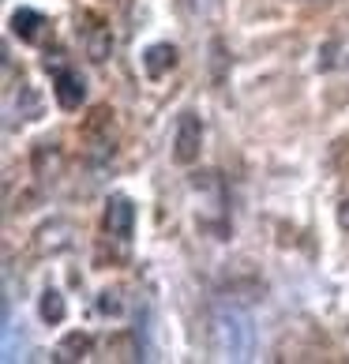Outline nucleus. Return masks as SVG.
<instances>
[{"label": "nucleus", "instance_id": "nucleus-1", "mask_svg": "<svg viewBox=\"0 0 349 364\" xmlns=\"http://www.w3.org/2000/svg\"><path fill=\"white\" fill-rule=\"evenodd\" d=\"M210 353L218 360H252L256 353V327L233 304H218L210 312Z\"/></svg>", "mask_w": 349, "mask_h": 364}, {"label": "nucleus", "instance_id": "nucleus-2", "mask_svg": "<svg viewBox=\"0 0 349 364\" xmlns=\"http://www.w3.org/2000/svg\"><path fill=\"white\" fill-rule=\"evenodd\" d=\"M199 151H203V120L195 113H181L177 132H173V161L192 166V161H199Z\"/></svg>", "mask_w": 349, "mask_h": 364}, {"label": "nucleus", "instance_id": "nucleus-3", "mask_svg": "<svg viewBox=\"0 0 349 364\" xmlns=\"http://www.w3.org/2000/svg\"><path fill=\"white\" fill-rule=\"evenodd\" d=\"M131 225H136V207H131V199L113 196L109 203H105V233L117 237V240H128Z\"/></svg>", "mask_w": 349, "mask_h": 364}, {"label": "nucleus", "instance_id": "nucleus-4", "mask_svg": "<svg viewBox=\"0 0 349 364\" xmlns=\"http://www.w3.org/2000/svg\"><path fill=\"white\" fill-rule=\"evenodd\" d=\"M72 222H64V218H57V222H45L42 229L34 233V248L38 252H49V255H57V252H64V248H72Z\"/></svg>", "mask_w": 349, "mask_h": 364}, {"label": "nucleus", "instance_id": "nucleus-5", "mask_svg": "<svg viewBox=\"0 0 349 364\" xmlns=\"http://www.w3.org/2000/svg\"><path fill=\"white\" fill-rule=\"evenodd\" d=\"M53 94H57V105L60 109H79V105H83V98H87V87H83V79H79L75 72H68V68H60L57 75H53Z\"/></svg>", "mask_w": 349, "mask_h": 364}, {"label": "nucleus", "instance_id": "nucleus-6", "mask_svg": "<svg viewBox=\"0 0 349 364\" xmlns=\"http://www.w3.org/2000/svg\"><path fill=\"white\" fill-rule=\"evenodd\" d=\"M83 49H87V57L94 64H105L109 60V53H113V34H109V26L94 19L87 31H83Z\"/></svg>", "mask_w": 349, "mask_h": 364}, {"label": "nucleus", "instance_id": "nucleus-7", "mask_svg": "<svg viewBox=\"0 0 349 364\" xmlns=\"http://www.w3.org/2000/svg\"><path fill=\"white\" fill-rule=\"evenodd\" d=\"M173 64H177V49H173L169 42H158V46H151V49L143 53V68H146V75H151V79L169 75Z\"/></svg>", "mask_w": 349, "mask_h": 364}, {"label": "nucleus", "instance_id": "nucleus-8", "mask_svg": "<svg viewBox=\"0 0 349 364\" xmlns=\"http://www.w3.org/2000/svg\"><path fill=\"white\" fill-rule=\"evenodd\" d=\"M45 16L42 11H31V8H19L16 16H11V34L19 38V42H38L42 38V31H45Z\"/></svg>", "mask_w": 349, "mask_h": 364}, {"label": "nucleus", "instance_id": "nucleus-9", "mask_svg": "<svg viewBox=\"0 0 349 364\" xmlns=\"http://www.w3.org/2000/svg\"><path fill=\"white\" fill-rule=\"evenodd\" d=\"M87 349H90V334L72 331V334H64V342L57 346V360H83Z\"/></svg>", "mask_w": 349, "mask_h": 364}, {"label": "nucleus", "instance_id": "nucleus-10", "mask_svg": "<svg viewBox=\"0 0 349 364\" xmlns=\"http://www.w3.org/2000/svg\"><path fill=\"white\" fill-rule=\"evenodd\" d=\"M38 312H42L45 323H60L64 316H68V304H64L60 289H45V293H42V304H38Z\"/></svg>", "mask_w": 349, "mask_h": 364}, {"label": "nucleus", "instance_id": "nucleus-11", "mask_svg": "<svg viewBox=\"0 0 349 364\" xmlns=\"http://www.w3.org/2000/svg\"><path fill=\"white\" fill-rule=\"evenodd\" d=\"M19 98H23V117H26V120H38V117H42V98L34 94V87H19Z\"/></svg>", "mask_w": 349, "mask_h": 364}, {"label": "nucleus", "instance_id": "nucleus-12", "mask_svg": "<svg viewBox=\"0 0 349 364\" xmlns=\"http://www.w3.org/2000/svg\"><path fill=\"white\" fill-rule=\"evenodd\" d=\"M98 312H102V316H120V293H117V289L98 293Z\"/></svg>", "mask_w": 349, "mask_h": 364}, {"label": "nucleus", "instance_id": "nucleus-13", "mask_svg": "<svg viewBox=\"0 0 349 364\" xmlns=\"http://www.w3.org/2000/svg\"><path fill=\"white\" fill-rule=\"evenodd\" d=\"M338 225L349 233V199H342V203H338Z\"/></svg>", "mask_w": 349, "mask_h": 364}]
</instances>
